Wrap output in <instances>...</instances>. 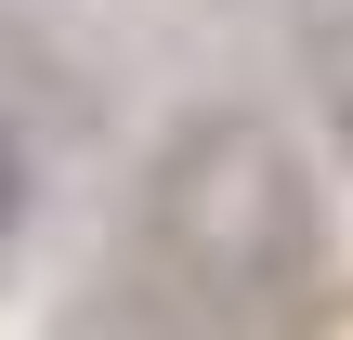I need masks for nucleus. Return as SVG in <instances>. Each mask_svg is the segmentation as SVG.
<instances>
[{
    "mask_svg": "<svg viewBox=\"0 0 353 340\" xmlns=\"http://www.w3.org/2000/svg\"><path fill=\"white\" fill-rule=\"evenodd\" d=\"M144 236H157V262H170L183 288H210L223 314H275V301H301V288H314V249H327L288 131L249 118V105L196 118V131L157 157V183H144Z\"/></svg>",
    "mask_w": 353,
    "mask_h": 340,
    "instance_id": "1",
    "label": "nucleus"
},
{
    "mask_svg": "<svg viewBox=\"0 0 353 340\" xmlns=\"http://www.w3.org/2000/svg\"><path fill=\"white\" fill-rule=\"evenodd\" d=\"M13 223H26V144L0 131V236H13Z\"/></svg>",
    "mask_w": 353,
    "mask_h": 340,
    "instance_id": "3",
    "label": "nucleus"
},
{
    "mask_svg": "<svg viewBox=\"0 0 353 340\" xmlns=\"http://www.w3.org/2000/svg\"><path fill=\"white\" fill-rule=\"evenodd\" d=\"M301 39H314V92H327V131H341V157H353V0H341V13H314Z\"/></svg>",
    "mask_w": 353,
    "mask_h": 340,
    "instance_id": "2",
    "label": "nucleus"
}]
</instances>
